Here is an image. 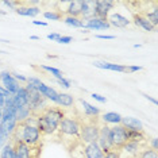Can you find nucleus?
Here are the masks:
<instances>
[{
	"label": "nucleus",
	"mask_w": 158,
	"mask_h": 158,
	"mask_svg": "<svg viewBox=\"0 0 158 158\" xmlns=\"http://www.w3.org/2000/svg\"><path fill=\"white\" fill-rule=\"evenodd\" d=\"M64 112L65 116L58 126V142L62 143L66 152L72 154L81 146V126L78 120V111H74V115H69L66 111Z\"/></svg>",
	"instance_id": "1"
},
{
	"label": "nucleus",
	"mask_w": 158,
	"mask_h": 158,
	"mask_svg": "<svg viewBox=\"0 0 158 158\" xmlns=\"http://www.w3.org/2000/svg\"><path fill=\"white\" fill-rule=\"evenodd\" d=\"M65 116L62 108L60 107H48L37 116V127L45 136H56L58 139V126Z\"/></svg>",
	"instance_id": "2"
},
{
	"label": "nucleus",
	"mask_w": 158,
	"mask_h": 158,
	"mask_svg": "<svg viewBox=\"0 0 158 158\" xmlns=\"http://www.w3.org/2000/svg\"><path fill=\"white\" fill-rule=\"evenodd\" d=\"M10 139L20 141L28 147H42L44 146V135L38 130L35 124H28L26 122L18 123L16 128L14 131Z\"/></svg>",
	"instance_id": "3"
},
{
	"label": "nucleus",
	"mask_w": 158,
	"mask_h": 158,
	"mask_svg": "<svg viewBox=\"0 0 158 158\" xmlns=\"http://www.w3.org/2000/svg\"><path fill=\"white\" fill-rule=\"evenodd\" d=\"M78 120L81 126V145L98 142L99 130L102 126L100 116H85L84 114L78 112Z\"/></svg>",
	"instance_id": "4"
},
{
	"label": "nucleus",
	"mask_w": 158,
	"mask_h": 158,
	"mask_svg": "<svg viewBox=\"0 0 158 158\" xmlns=\"http://www.w3.org/2000/svg\"><path fill=\"white\" fill-rule=\"evenodd\" d=\"M110 134H111L112 146L116 147V149H122L128 141L130 130H127L122 124H114L112 127H110Z\"/></svg>",
	"instance_id": "5"
},
{
	"label": "nucleus",
	"mask_w": 158,
	"mask_h": 158,
	"mask_svg": "<svg viewBox=\"0 0 158 158\" xmlns=\"http://www.w3.org/2000/svg\"><path fill=\"white\" fill-rule=\"evenodd\" d=\"M98 145L100 146V149L103 150L104 154L114 149L112 141H111V134H110V126L103 123V122H102V126H100V130H99Z\"/></svg>",
	"instance_id": "6"
},
{
	"label": "nucleus",
	"mask_w": 158,
	"mask_h": 158,
	"mask_svg": "<svg viewBox=\"0 0 158 158\" xmlns=\"http://www.w3.org/2000/svg\"><path fill=\"white\" fill-rule=\"evenodd\" d=\"M115 4L116 3L111 2V0H98V2H93V18L107 20L108 12L114 8Z\"/></svg>",
	"instance_id": "7"
},
{
	"label": "nucleus",
	"mask_w": 158,
	"mask_h": 158,
	"mask_svg": "<svg viewBox=\"0 0 158 158\" xmlns=\"http://www.w3.org/2000/svg\"><path fill=\"white\" fill-rule=\"evenodd\" d=\"M0 81L3 82V87L11 93V95H15V93L19 91V88H20L19 82L12 77L11 72H8V70H3L2 73H0Z\"/></svg>",
	"instance_id": "8"
},
{
	"label": "nucleus",
	"mask_w": 158,
	"mask_h": 158,
	"mask_svg": "<svg viewBox=\"0 0 158 158\" xmlns=\"http://www.w3.org/2000/svg\"><path fill=\"white\" fill-rule=\"evenodd\" d=\"M81 152L84 158H103L104 153L98 145V142L88 143V145H81Z\"/></svg>",
	"instance_id": "9"
},
{
	"label": "nucleus",
	"mask_w": 158,
	"mask_h": 158,
	"mask_svg": "<svg viewBox=\"0 0 158 158\" xmlns=\"http://www.w3.org/2000/svg\"><path fill=\"white\" fill-rule=\"evenodd\" d=\"M12 106L15 110L20 108V107H24V106H28V95L24 87H20L19 91L15 95H12Z\"/></svg>",
	"instance_id": "10"
},
{
	"label": "nucleus",
	"mask_w": 158,
	"mask_h": 158,
	"mask_svg": "<svg viewBox=\"0 0 158 158\" xmlns=\"http://www.w3.org/2000/svg\"><path fill=\"white\" fill-rule=\"evenodd\" d=\"M85 30H107L110 28V23L106 19H99V18H91V19L85 20L84 23Z\"/></svg>",
	"instance_id": "11"
},
{
	"label": "nucleus",
	"mask_w": 158,
	"mask_h": 158,
	"mask_svg": "<svg viewBox=\"0 0 158 158\" xmlns=\"http://www.w3.org/2000/svg\"><path fill=\"white\" fill-rule=\"evenodd\" d=\"M120 124L123 126V127L127 128V130H130V131H138V132L145 131L142 122H141V120H138V119H135V118H130V116H127V118H122Z\"/></svg>",
	"instance_id": "12"
},
{
	"label": "nucleus",
	"mask_w": 158,
	"mask_h": 158,
	"mask_svg": "<svg viewBox=\"0 0 158 158\" xmlns=\"http://www.w3.org/2000/svg\"><path fill=\"white\" fill-rule=\"evenodd\" d=\"M93 65L99 69H106V70H114V72H120V73H128L127 66L120 65V64H112V62H103V61H93Z\"/></svg>",
	"instance_id": "13"
},
{
	"label": "nucleus",
	"mask_w": 158,
	"mask_h": 158,
	"mask_svg": "<svg viewBox=\"0 0 158 158\" xmlns=\"http://www.w3.org/2000/svg\"><path fill=\"white\" fill-rule=\"evenodd\" d=\"M16 118H11V119H2L0 120V128H2L3 134H4L7 138H11V135L14 134V131H15L16 128Z\"/></svg>",
	"instance_id": "14"
},
{
	"label": "nucleus",
	"mask_w": 158,
	"mask_h": 158,
	"mask_svg": "<svg viewBox=\"0 0 158 158\" xmlns=\"http://www.w3.org/2000/svg\"><path fill=\"white\" fill-rule=\"evenodd\" d=\"M10 141L12 142L14 152H15L18 158H33L31 157V153H30V147L27 145H24V143L20 141H14V139H10Z\"/></svg>",
	"instance_id": "15"
},
{
	"label": "nucleus",
	"mask_w": 158,
	"mask_h": 158,
	"mask_svg": "<svg viewBox=\"0 0 158 158\" xmlns=\"http://www.w3.org/2000/svg\"><path fill=\"white\" fill-rule=\"evenodd\" d=\"M57 106L62 110H70L74 107V99L73 96L69 95V93H58V99H57Z\"/></svg>",
	"instance_id": "16"
},
{
	"label": "nucleus",
	"mask_w": 158,
	"mask_h": 158,
	"mask_svg": "<svg viewBox=\"0 0 158 158\" xmlns=\"http://www.w3.org/2000/svg\"><path fill=\"white\" fill-rule=\"evenodd\" d=\"M107 20H108L110 26H114L116 28H124L130 24V20H128L126 16L120 15V14H112L111 16L107 18Z\"/></svg>",
	"instance_id": "17"
},
{
	"label": "nucleus",
	"mask_w": 158,
	"mask_h": 158,
	"mask_svg": "<svg viewBox=\"0 0 158 158\" xmlns=\"http://www.w3.org/2000/svg\"><path fill=\"white\" fill-rule=\"evenodd\" d=\"M132 19H134V24H135V26L141 27V28H143V30H146V31H156L157 30V28L153 27L152 23H150L149 20H147L146 18L143 16L142 14H139V12L132 14Z\"/></svg>",
	"instance_id": "18"
},
{
	"label": "nucleus",
	"mask_w": 158,
	"mask_h": 158,
	"mask_svg": "<svg viewBox=\"0 0 158 158\" xmlns=\"http://www.w3.org/2000/svg\"><path fill=\"white\" fill-rule=\"evenodd\" d=\"M81 8H82V0L81 2H69L66 6V8H65V16L80 18L81 16Z\"/></svg>",
	"instance_id": "19"
},
{
	"label": "nucleus",
	"mask_w": 158,
	"mask_h": 158,
	"mask_svg": "<svg viewBox=\"0 0 158 158\" xmlns=\"http://www.w3.org/2000/svg\"><path fill=\"white\" fill-rule=\"evenodd\" d=\"M38 91H39V93H41L45 99H48L49 102H52L54 104L57 103V99H58V92H57L54 88L49 87V85H46V84H42L41 87H39Z\"/></svg>",
	"instance_id": "20"
},
{
	"label": "nucleus",
	"mask_w": 158,
	"mask_h": 158,
	"mask_svg": "<svg viewBox=\"0 0 158 158\" xmlns=\"http://www.w3.org/2000/svg\"><path fill=\"white\" fill-rule=\"evenodd\" d=\"M15 12L19 14V15H22V16L34 18L41 12V8H39V7H31V6H20L15 10Z\"/></svg>",
	"instance_id": "21"
},
{
	"label": "nucleus",
	"mask_w": 158,
	"mask_h": 158,
	"mask_svg": "<svg viewBox=\"0 0 158 158\" xmlns=\"http://www.w3.org/2000/svg\"><path fill=\"white\" fill-rule=\"evenodd\" d=\"M81 19L88 20L93 18V2L89 0H82V8H81Z\"/></svg>",
	"instance_id": "22"
},
{
	"label": "nucleus",
	"mask_w": 158,
	"mask_h": 158,
	"mask_svg": "<svg viewBox=\"0 0 158 158\" xmlns=\"http://www.w3.org/2000/svg\"><path fill=\"white\" fill-rule=\"evenodd\" d=\"M122 115L116 114V112H106L104 115L100 116V120L103 123L108 124V123H114V124H120V120H122Z\"/></svg>",
	"instance_id": "23"
},
{
	"label": "nucleus",
	"mask_w": 158,
	"mask_h": 158,
	"mask_svg": "<svg viewBox=\"0 0 158 158\" xmlns=\"http://www.w3.org/2000/svg\"><path fill=\"white\" fill-rule=\"evenodd\" d=\"M80 103L84 110V115L85 116H99L100 115V110L98 107H93L92 104H89L88 102H85L84 99H80Z\"/></svg>",
	"instance_id": "24"
},
{
	"label": "nucleus",
	"mask_w": 158,
	"mask_h": 158,
	"mask_svg": "<svg viewBox=\"0 0 158 158\" xmlns=\"http://www.w3.org/2000/svg\"><path fill=\"white\" fill-rule=\"evenodd\" d=\"M33 116V112H31L30 107L28 106H24V107H20V108L16 110V122L18 123H22V122H26L28 118Z\"/></svg>",
	"instance_id": "25"
},
{
	"label": "nucleus",
	"mask_w": 158,
	"mask_h": 158,
	"mask_svg": "<svg viewBox=\"0 0 158 158\" xmlns=\"http://www.w3.org/2000/svg\"><path fill=\"white\" fill-rule=\"evenodd\" d=\"M64 22L65 24L70 27H74V28H85L84 26V20L80 19V18H73V16H64Z\"/></svg>",
	"instance_id": "26"
},
{
	"label": "nucleus",
	"mask_w": 158,
	"mask_h": 158,
	"mask_svg": "<svg viewBox=\"0 0 158 158\" xmlns=\"http://www.w3.org/2000/svg\"><path fill=\"white\" fill-rule=\"evenodd\" d=\"M14 146L12 142L8 139V142L3 146V149L0 150V158H14Z\"/></svg>",
	"instance_id": "27"
},
{
	"label": "nucleus",
	"mask_w": 158,
	"mask_h": 158,
	"mask_svg": "<svg viewBox=\"0 0 158 158\" xmlns=\"http://www.w3.org/2000/svg\"><path fill=\"white\" fill-rule=\"evenodd\" d=\"M44 16H45V19H48V20H62L64 19V15L61 12L58 11H46L44 12Z\"/></svg>",
	"instance_id": "28"
},
{
	"label": "nucleus",
	"mask_w": 158,
	"mask_h": 158,
	"mask_svg": "<svg viewBox=\"0 0 158 158\" xmlns=\"http://www.w3.org/2000/svg\"><path fill=\"white\" fill-rule=\"evenodd\" d=\"M44 70H46V72H49L52 76H54L57 80H60V78H62L64 77V73L61 72L60 69H56V68H52V66H46V65H42L41 66Z\"/></svg>",
	"instance_id": "29"
},
{
	"label": "nucleus",
	"mask_w": 158,
	"mask_h": 158,
	"mask_svg": "<svg viewBox=\"0 0 158 158\" xmlns=\"http://www.w3.org/2000/svg\"><path fill=\"white\" fill-rule=\"evenodd\" d=\"M120 154H122V150L120 149H116V147H114L112 150H110L108 153L104 154L103 158H120Z\"/></svg>",
	"instance_id": "30"
},
{
	"label": "nucleus",
	"mask_w": 158,
	"mask_h": 158,
	"mask_svg": "<svg viewBox=\"0 0 158 158\" xmlns=\"http://www.w3.org/2000/svg\"><path fill=\"white\" fill-rule=\"evenodd\" d=\"M57 82H58L61 87L65 88V89H69V88H70V85H72L70 80H66L65 77H62V78H60V80H57Z\"/></svg>",
	"instance_id": "31"
},
{
	"label": "nucleus",
	"mask_w": 158,
	"mask_h": 158,
	"mask_svg": "<svg viewBox=\"0 0 158 158\" xmlns=\"http://www.w3.org/2000/svg\"><path fill=\"white\" fill-rule=\"evenodd\" d=\"M72 39H73V38L69 37V35H61L60 39H58L57 42H58V44H65V45H66V44H70Z\"/></svg>",
	"instance_id": "32"
},
{
	"label": "nucleus",
	"mask_w": 158,
	"mask_h": 158,
	"mask_svg": "<svg viewBox=\"0 0 158 158\" xmlns=\"http://www.w3.org/2000/svg\"><path fill=\"white\" fill-rule=\"evenodd\" d=\"M7 142H8V138H7V136H6L4 134H3L2 128H0V150L3 149V146H4Z\"/></svg>",
	"instance_id": "33"
},
{
	"label": "nucleus",
	"mask_w": 158,
	"mask_h": 158,
	"mask_svg": "<svg viewBox=\"0 0 158 158\" xmlns=\"http://www.w3.org/2000/svg\"><path fill=\"white\" fill-rule=\"evenodd\" d=\"M92 98L95 99V100H98L99 103H107V99L104 98V96L99 95V93H92Z\"/></svg>",
	"instance_id": "34"
},
{
	"label": "nucleus",
	"mask_w": 158,
	"mask_h": 158,
	"mask_svg": "<svg viewBox=\"0 0 158 158\" xmlns=\"http://www.w3.org/2000/svg\"><path fill=\"white\" fill-rule=\"evenodd\" d=\"M12 74V77L15 78V80L18 81H23V82H27V77H24V76H22V74H18V73H11Z\"/></svg>",
	"instance_id": "35"
},
{
	"label": "nucleus",
	"mask_w": 158,
	"mask_h": 158,
	"mask_svg": "<svg viewBox=\"0 0 158 158\" xmlns=\"http://www.w3.org/2000/svg\"><path fill=\"white\" fill-rule=\"evenodd\" d=\"M60 37H61V34H58V33H52V34H49L48 35V39H50V41H58L60 39Z\"/></svg>",
	"instance_id": "36"
},
{
	"label": "nucleus",
	"mask_w": 158,
	"mask_h": 158,
	"mask_svg": "<svg viewBox=\"0 0 158 158\" xmlns=\"http://www.w3.org/2000/svg\"><path fill=\"white\" fill-rule=\"evenodd\" d=\"M139 70H142V66H127L128 73H134V72H139Z\"/></svg>",
	"instance_id": "37"
},
{
	"label": "nucleus",
	"mask_w": 158,
	"mask_h": 158,
	"mask_svg": "<svg viewBox=\"0 0 158 158\" xmlns=\"http://www.w3.org/2000/svg\"><path fill=\"white\" fill-rule=\"evenodd\" d=\"M98 39H115V35H96Z\"/></svg>",
	"instance_id": "38"
},
{
	"label": "nucleus",
	"mask_w": 158,
	"mask_h": 158,
	"mask_svg": "<svg viewBox=\"0 0 158 158\" xmlns=\"http://www.w3.org/2000/svg\"><path fill=\"white\" fill-rule=\"evenodd\" d=\"M33 24H35V26H48V22H42V20H33Z\"/></svg>",
	"instance_id": "39"
},
{
	"label": "nucleus",
	"mask_w": 158,
	"mask_h": 158,
	"mask_svg": "<svg viewBox=\"0 0 158 158\" xmlns=\"http://www.w3.org/2000/svg\"><path fill=\"white\" fill-rule=\"evenodd\" d=\"M142 95H143V96H145V98H146L147 100H150V102H152L153 104H156V106H157V100H156V99L150 98V96H149V95H146V93H142Z\"/></svg>",
	"instance_id": "40"
},
{
	"label": "nucleus",
	"mask_w": 158,
	"mask_h": 158,
	"mask_svg": "<svg viewBox=\"0 0 158 158\" xmlns=\"http://www.w3.org/2000/svg\"><path fill=\"white\" fill-rule=\"evenodd\" d=\"M4 99L6 98H3V96L0 95V108H2V110H3V107H4Z\"/></svg>",
	"instance_id": "41"
},
{
	"label": "nucleus",
	"mask_w": 158,
	"mask_h": 158,
	"mask_svg": "<svg viewBox=\"0 0 158 158\" xmlns=\"http://www.w3.org/2000/svg\"><path fill=\"white\" fill-rule=\"evenodd\" d=\"M30 39H33V41H38V39H39V37H37V35H31V37H30Z\"/></svg>",
	"instance_id": "42"
},
{
	"label": "nucleus",
	"mask_w": 158,
	"mask_h": 158,
	"mask_svg": "<svg viewBox=\"0 0 158 158\" xmlns=\"http://www.w3.org/2000/svg\"><path fill=\"white\" fill-rule=\"evenodd\" d=\"M120 158H131V157H127V156H123V154H120Z\"/></svg>",
	"instance_id": "43"
},
{
	"label": "nucleus",
	"mask_w": 158,
	"mask_h": 158,
	"mask_svg": "<svg viewBox=\"0 0 158 158\" xmlns=\"http://www.w3.org/2000/svg\"><path fill=\"white\" fill-rule=\"evenodd\" d=\"M0 14H2V15H6L7 12H6V11H3V10H0Z\"/></svg>",
	"instance_id": "44"
},
{
	"label": "nucleus",
	"mask_w": 158,
	"mask_h": 158,
	"mask_svg": "<svg viewBox=\"0 0 158 158\" xmlns=\"http://www.w3.org/2000/svg\"><path fill=\"white\" fill-rule=\"evenodd\" d=\"M2 114H3V110L0 108V120H2Z\"/></svg>",
	"instance_id": "45"
}]
</instances>
